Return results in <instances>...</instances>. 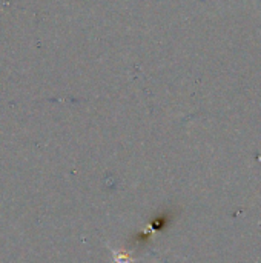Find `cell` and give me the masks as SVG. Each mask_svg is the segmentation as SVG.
<instances>
[{
  "mask_svg": "<svg viewBox=\"0 0 261 263\" xmlns=\"http://www.w3.org/2000/svg\"><path fill=\"white\" fill-rule=\"evenodd\" d=\"M106 248L109 250L111 253V257H112V263H137L140 259L138 257H134L129 251H125V250H115L112 248L109 243L106 245Z\"/></svg>",
  "mask_w": 261,
  "mask_h": 263,
  "instance_id": "1",
  "label": "cell"
}]
</instances>
